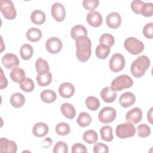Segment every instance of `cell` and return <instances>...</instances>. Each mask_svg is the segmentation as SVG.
<instances>
[{
	"label": "cell",
	"mask_w": 153,
	"mask_h": 153,
	"mask_svg": "<svg viewBox=\"0 0 153 153\" xmlns=\"http://www.w3.org/2000/svg\"><path fill=\"white\" fill-rule=\"evenodd\" d=\"M76 56L81 62L88 60L91 54V42L87 36H81L75 39Z\"/></svg>",
	"instance_id": "cell-1"
},
{
	"label": "cell",
	"mask_w": 153,
	"mask_h": 153,
	"mask_svg": "<svg viewBox=\"0 0 153 153\" xmlns=\"http://www.w3.org/2000/svg\"><path fill=\"white\" fill-rule=\"evenodd\" d=\"M150 66V60L146 56H140L134 60L130 66V72L135 78H140Z\"/></svg>",
	"instance_id": "cell-2"
},
{
	"label": "cell",
	"mask_w": 153,
	"mask_h": 153,
	"mask_svg": "<svg viewBox=\"0 0 153 153\" xmlns=\"http://www.w3.org/2000/svg\"><path fill=\"white\" fill-rule=\"evenodd\" d=\"M133 84V79L127 75H119L112 81L111 87L115 91H121L130 88Z\"/></svg>",
	"instance_id": "cell-3"
},
{
	"label": "cell",
	"mask_w": 153,
	"mask_h": 153,
	"mask_svg": "<svg viewBox=\"0 0 153 153\" xmlns=\"http://www.w3.org/2000/svg\"><path fill=\"white\" fill-rule=\"evenodd\" d=\"M124 46L128 52L133 55L139 54L144 50L143 43L134 37L127 38L124 42Z\"/></svg>",
	"instance_id": "cell-4"
},
{
	"label": "cell",
	"mask_w": 153,
	"mask_h": 153,
	"mask_svg": "<svg viewBox=\"0 0 153 153\" xmlns=\"http://www.w3.org/2000/svg\"><path fill=\"white\" fill-rule=\"evenodd\" d=\"M136 128L131 123L127 122L118 124L116 127L115 133L118 137L126 139L133 137L136 133Z\"/></svg>",
	"instance_id": "cell-5"
},
{
	"label": "cell",
	"mask_w": 153,
	"mask_h": 153,
	"mask_svg": "<svg viewBox=\"0 0 153 153\" xmlns=\"http://www.w3.org/2000/svg\"><path fill=\"white\" fill-rule=\"evenodd\" d=\"M0 11L7 20H13L17 16V12L13 1L5 0L0 1Z\"/></svg>",
	"instance_id": "cell-6"
},
{
	"label": "cell",
	"mask_w": 153,
	"mask_h": 153,
	"mask_svg": "<svg viewBox=\"0 0 153 153\" xmlns=\"http://www.w3.org/2000/svg\"><path fill=\"white\" fill-rule=\"evenodd\" d=\"M126 65L124 56L120 53L114 54L109 62V66L113 72H118L122 71Z\"/></svg>",
	"instance_id": "cell-7"
},
{
	"label": "cell",
	"mask_w": 153,
	"mask_h": 153,
	"mask_svg": "<svg viewBox=\"0 0 153 153\" xmlns=\"http://www.w3.org/2000/svg\"><path fill=\"white\" fill-rule=\"evenodd\" d=\"M117 117L116 110L110 106L103 108L99 112V120L103 124H109L112 123Z\"/></svg>",
	"instance_id": "cell-8"
},
{
	"label": "cell",
	"mask_w": 153,
	"mask_h": 153,
	"mask_svg": "<svg viewBox=\"0 0 153 153\" xmlns=\"http://www.w3.org/2000/svg\"><path fill=\"white\" fill-rule=\"evenodd\" d=\"M62 47L63 44L61 40L57 37H51L45 42L46 50L50 54L58 53L61 51Z\"/></svg>",
	"instance_id": "cell-9"
},
{
	"label": "cell",
	"mask_w": 153,
	"mask_h": 153,
	"mask_svg": "<svg viewBox=\"0 0 153 153\" xmlns=\"http://www.w3.org/2000/svg\"><path fill=\"white\" fill-rule=\"evenodd\" d=\"M51 14L56 21L62 22L66 16L65 8L61 3L56 2L51 6Z\"/></svg>",
	"instance_id": "cell-10"
},
{
	"label": "cell",
	"mask_w": 153,
	"mask_h": 153,
	"mask_svg": "<svg viewBox=\"0 0 153 153\" xmlns=\"http://www.w3.org/2000/svg\"><path fill=\"white\" fill-rule=\"evenodd\" d=\"M1 62L5 68L8 69L17 68L20 63L18 57L13 53H7L4 55L2 57Z\"/></svg>",
	"instance_id": "cell-11"
},
{
	"label": "cell",
	"mask_w": 153,
	"mask_h": 153,
	"mask_svg": "<svg viewBox=\"0 0 153 153\" xmlns=\"http://www.w3.org/2000/svg\"><path fill=\"white\" fill-rule=\"evenodd\" d=\"M142 111L138 108L136 107L128 111L126 115V120L127 122L136 124L139 123L142 118Z\"/></svg>",
	"instance_id": "cell-12"
},
{
	"label": "cell",
	"mask_w": 153,
	"mask_h": 153,
	"mask_svg": "<svg viewBox=\"0 0 153 153\" xmlns=\"http://www.w3.org/2000/svg\"><path fill=\"white\" fill-rule=\"evenodd\" d=\"M17 149V146L14 141L4 137L0 139V152L16 153Z\"/></svg>",
	"instance_id": "cell-13"
},
{
	"label": "cell",
	"mask_w": 153,
	"mask_h": 153,
	"mask_svg": "<svg viewBox=\"0 0 153 153\" xmlns=\"http://www.w3.org/2000/svg\"><path fill=\"white\" fill-rule=\"evenodd\" d=\"M59 94L63 98H70L75 93V87L72 84L65 82L61 84L58 89Z\"/></svg>",
	"instance_id": "cell-14"
},
{
	"label": "cell",
	"mask_w": 153,
	"mask_h": 153,
	"mask_svg": "<svg viewBox=\"0 0 153 153\" xmlns=\"http://www.w3.org/2000/svg\"><path fill=\"white\" fill-rule=\"evenodd\" d=\"M106 23L109 27L111 29H117L121 23V16L117 12H112L106 16Z\"/></svg>",
	"instance_id": "cell-15"
},
{
	"label": "cell",
	"mask_w": 153,
	"mask_h": 153,
	"mask_svg": "<svg viewBox=\"0 0 153 153\" xmlns=\"http://www.w3.org/2000/svg\"><path fill=\"white\" fill-rule=\"evenodd\" d=\"M87 22L91 26L99 27L103 22L102 16L98 11H90L87 15Z\"/></svg>",
	"instance_id": "cell-16"
},
{
	"label": "cell",
	"mask_w": 153,
	"mask_h": 153,
	"mask_svg": "<svg viewBox=\"0 0 153 153\" xmlns=\"http://www.w3.org/2000/svg\"><path fill=\"white\" fill-rule=\"evenodd\" d=\"M136 97L131 92H125L123 93L119 99V103L123 108H128L134 104Z\"/></svg>",
	"instance_id": "cell-17"
},
{
	"label": "cell",
	"mask_w": 153,
	"mask_h": 153,
	"mask_svg": "<svg viewBox=\"0 0 153 153\" xmlns=\"http://www.w3.org/2000/svg\"><path fill=\"white\" fill-rule=\"evenodd\" d=\"M117 96V91L109 87L103 88L100 91V97L106 103H112L114 102Z\"/></svg>",
	"instance_id": "cell-18"
},
{
	"label": "cell",
	"mask_w": 153,
	"mask_h": 153,
	"mask_svg": "<svg viewBox=\"0 0 153 153\" xmlns=\"http://www.w3.org/2000/svg\"><path fill=\"white\" fill-rule=\"evenodd\" d=\"M48 125L43 122L36 123L32 128V133L36 137H41L45 136L48 132Z\"/></svg>",
	"instance_id": "cell-19"
},
{
	"label": "cell",
	"mask_w": 153,
	"mask_h": 153,
	"mask_svg": "<svg viewBox=\"0 0 153 153\" xmlns=\"http://www.w3.org/2000/svg\"><path fill=\"white\" fill-rule=\"evenodd\" d=\"M60 110L65 117L68 119H73L76 115L74 106L69 103H64L60 106Z\"/></svg>",
	"instance_id": "cell-20"
},
{
	"label": "cell",
	"mask_w": 153,
	"mask_h": 153,
	"mask_svg": "<svg viewBox=\"0 0 153 153\" xmlns=\"http://www.w3.org/2000/svg\"><path fill=\"white\" fill-rule=\"evenodd\" d=\"M11 79L15 82L20 83L26 79V74L24 70L20 68H16L10 73Z\"/></svg>",
	"instance_id": "cell-21"
},
{
	"label": "cell",
	"mask_w": 153,
	"mask_h": 153,
	"mask_svg": "<svg viewBox=\"0 0 153 153\" xmlns=\"http://www.w3.org/2000/svg\"><path fill=\"white\" fill-rule=\"evenodd\" d=\"M26 36L29 41L32 42H36L41 39L42 37V32L38 28L31 27L27 30Z\"/></svg>",
	"instance_id": "cell-22"
},
{
	"label": "cell",
	"mask_w": 153,
	"mask_h": 153,
	"mask_svg": "<svg viewBox=\"0 0 153 153\" xmlns=\"http://www.w3.org/2000/svg\"><path fill=\"white\" fill-rule=\"evenodd\" d=\"M30 20L33 24L42 25L45 21V14L41 10H34L30 14Z\"/></svg>",
	"instance_id": "cell-23"
},
{
	"label": "cell",
	"mask_w": 153,
	"mask_h": 153,
	"mask_svg": "<svg viewBox=\"0 0 153 153\" xmlns=\"http://www.w3.org/2000/svg\"><path fill=\"white\" fill-rule=\"evenodd\" d=\"M25 102V97L20 93H15L13 94L10 97V103L16 108H21L23 106Z\"/></svg>",
	"instance_id": "cell-24"
},
{
	"label": "cell",
	"mask_w": 153,
	"mask_h": 153,
	"mask_svg": "<svg viewBox=\"0 0 153 153\" xmlns=\"http://www.w3.org/2000/svg\"><path fill=\"white\" fill-rule=\"evenodd\" d=\"M87 30L81 25H75L71 30V36L72 39H76V38L81 36H87Z\"/></svg>",
	"instance_id": "cell-25"
},
{
	"label": "cell",
	"mask_w": 153,
	"mask_h": 153,
	"mask_svg": "<svg viewBox=\"0 0 153 153\" xmlns=\"http://www.w3.org/2000/svg\"><path fill=\"white\" fill-rule=\"evenodd\" d=\"M35 69L38 74L41 75L49 72L50 67L45 60L38 58L35 62Z\"/></svg>",
	"instance_id": "cell-26"
},
{
	"label": "cell",
	"mask_w": 153,
	"mask_h": 153,
	"mask_svg": "<svg viewBox=\"0 0 153 153\" xmlns=\"http://www.w3.org/2000/svg\"><path fill=\"white\" fill-rule=\"evenodd\" d=\"M111 49L108 46L99 44L96 48V56L99 59H105L109 55Z\"/></svg>",
	"instance_id": "cell-27"
},
{
	"label": "cell",
	"mask_w": 153,
	"mask_h": 153,
	"mask_svg": "<svg viewBox=\"0 0 153 153\" xmlns=\"http://www.w3.org/2000/svg\"><path fill=\"white\" fill-rule=\"evenodd\" d=\"M40 97L44 102L47 103H51L56 100L57 96L54 91L47 89L42 91L40 93Z\"/></svg>",
	"instance_id": "cell-28"
},
{
	"label": "cell",
	"mask_w": 153,
	"mask_h": 153,
	"mask_svg": "<svg viewBox=\"0 0 153 153\" xmlns=\"http://www.w3.org/2000/svg\"><path fill=\"white\" fill-rule=\"evenodd\" d=\"M36 79L39 86L46 87L52 81V74L50 72L41 75L38 74Z\"/></svg>",
	"instance_id": "cell-29"
},
{
	"label": "cell",
	"mask_w": 153,
	"mask_h": 153,
	"mask_svg": "<svg viewBox=\"0 0 153 153\" xmlns=\"http://www.w3.org/2000/svg\"><path fill=\"white\" fill-rule=\"evenodd\" d=\"M101 139L106 142H111L113 140L112 128L109 126H104L100 129Z\"/></svg>",
	"instance_id": "cell-30"
},
{
	"label": "cell",
	"mask_w": 153,
	"mask_h": 153,
	"mask_svg": "<svg viewBox=\"0 0 153 153\" xmlns=\"http://www.w3.org/2000/svg\"><path fill=\"white\" fill-rule=\"evenodd\" d=\"M33 49L32 45L28 44L23 45L20 50V54L22 59L25 60H29L33 55Z\"/></svg>",
	"instance_id": "cell-31"
},
{
	"label": "cell",
	"mask_w": 153,
	"mask_h": 153,
	"mask_svg": "<svg viewBox=\"0 0 153 153\" xmlns=\"http://www.w3.org/2000/svg\"><path fill=\"white\" fill-rule=\"evenodd\" d=\"M91 120V117L89 114L82 112L79 114L76 120V122L79 126L85 127L90 124Z\"/></svg>",
	"instance_id": "cell-32"
},
{
	"label": "cell",
	"mask_w": 153,
	"mask_h": 153,
	"mask_svg": "<svg viewBox=\"0 0 153 153\" xmlns=\"http://www.w3.org/2000/svg\"><path fill=\"white\" fill-rule=\"evenodd\" d=\"M82 139L86 143L88 144H93L96 143L98 140L97 133L93 130H88L83 134Z\"/></svg>",
	"instance_id": "cell-33"
},
{
	"label": "cell",
	"mask_w": 153,
	"mask_h": 153,
	"mask_svg": "<svg viewBox=\"0 0 153 153\" xmlns=\"http://www.w3.org/2000/svg\"><path fill=\"white\" fill-rule=\"evenodd\" d=\"M85 103L87 108L92 111H96L100 106L99 99L94 96H88L85 100Z\"/></svg>",
	"instance_id": "cell-34"
},
{
	"label": "cell",
	"mask_w": 153,
	"mask_h": 153,
	"mask_svg": "<svg viewBox=\"0 0 153 153\" xmlns=\"http://www.w3.org/2000/svg\"><path fill=\"white\" fill-rule=\"evenodd\" d=\"M20 88L25 92H31L35 88V84L33 80L30 78H26L20 83Z\"/></svg>",
	"instance_id": "cell-35"
},
{
	"label": "cell",
	"mask_w": 153,
	"mask_h": 153,
	"mask_svg": "<svg viewBox=\"0 0 153 153\" xmlns=\"http://www.w3.org/2000/svg\"><path fill=\"white\" fill-rule=\"evenodd\" d=\"M56 132L60 136H65L70 132V126L66 123H60L56 125L55 128Z\"/></svg>",
	"instance_id": "cell-36"
},
{
	"label": "cell",
	"mask_w": 153,
	"mask_h": 153,
	"mask_svg": "<svg viewBox=\"0 0 153 153\" xmlns=\"http://www.w3.org/2000/svg\"><path fill=\"white\" fill-rule=\"evenodd\" d=\"M100 44H105L109 47H112L115 43V38L110 33H103L99 38Z\"/></svg>",
	"instance_id": "cell-37"
},
{
	"label": "cell",
	"mask_w": 153,
	"mask_h": 153,
	"mask_svg": "<svg viewBox=\"0 0 153 153\" xmlns=\"http://www.w3.org/2000/svg\"><path fill=\"white\" fill-rule=\"evenodd\" d=\"M137 134L140 137H146L151 134V128L146 124H140L137 128Z\"/></svg>",
	"instance_id": "cell-38"
},
{
	"label": "cell",
	"mask_w": 153,
	"mask_h": 153,
	"mask_svg": "<svg viewBox=\"0 0 153 153\" xmlns=\"http://www.w3.org/2000/svg\"><path fill=\"white\" fill-rule=\"evenodd\" d=\"M140 14L145 17H151L153 14V4L151 2L143 4L140 10Z\"/></svg>",
	"instance_id": "cell-39"
},
{
	"label": "cell",
	"mask_w": 153,
	"mask_h": 153,
	"mask_svg": "<svg viewBox=\"0 0 153 153\" xmlns=\"http://www.w3.org/2000/svg\"><path fill=\"white\" fill-rule=\"evenodd\" d=\"M53 151L54 153H67L68 146L65 142L59 141L55 144Z\"/></svg>",
	"instance_id": "cell-40"
},
{
	"label": "cell",
	"mask_w": 153,
	"mask_h": 153,
	"mask_svg": "<svg viewBox=\"0 0 153 153\" xmlns=\"http://www.w3.org/2000/svg\"><path fill=\"white\" fill-rule=\"evenodd\" d=\"M82 4L85 9L92 11L98 7L99 1L98 0H84Z\"/></svg>",
	"instance_id": "cell-41"
},
{
	"label": "cell",
	"mask_w": 153,
	"mask_h": 153,
	"mask_svg": "<svg viewBox=\"0 0 153 153\" xmlns=\"http://www.w3.org/2000/svg\"><path fill=\"white\" fill-rule=\"evenodd\" d=\"M93 152L94 153H108V146L101 142L96 143L93 146Z\"/></svg>",
	"instance_id": "cell-42"
},
{
	"label": "cell",
	"mask_w": 153,
	"mask_h": 153,
	"mask_svg": "<svg viewBox=\"0 0 153 153\" xmlns=\"http://www.w3.org/2000/svg\"><path fill=\"white\" fill-rule=\"evenodd\" d=\"M143 34L146 38L148 39H152L153 38V23H147L143 27Z\"/></svg>",
	"instance_id": "cell-43"
},
{
	"label": "cell",
	"mask_w": 153,
	"mask_h": 153,
	"mask_svg": "<svg viewBox=\"0 0 153 153\" xmlns=\"http://www.w3.org/2000/svg\"><path fill=\"white\" fill-rule=\"evenodd\" d=\"M144 2L140 0H134L131 2V8L136 14H140V10Z\"/></svg>",
	"instance_id": "cell-44"
},
{
	"label": "cell",
	"mask_w": 153,
	"mask_h": 153,
	"mask_svg": "<svg viewBox=\"0 0 153 153\" xmlns=\"http://www.w3.org/2000/svg\"><path fill=\"white\" fill-rule=\"evenodd\" d=\"M71 152L72 153H77V152H87V149L85 145L80 143H76L74 144L72 147Z\"/></svg>",
	"instance_id": "cell-45"
},
{
	"label": "cell",
	"mask_w": 153,
	"mask_h": 153,
	"mask_svg": "<svg viewBox=\"0 0 153 153\" xmlns=\"http://www.w3.org/2000/svg\"><path fill=\"white\" fill-rule=\"evenodd\" d=\"M8 85V81L7 78H5V76L4 75V72L2 69H1V85L0 88L3 89L4 88H6Z\"/></svg>",
	"instance_id": "cell-46"
},
{
	"label": "cell",
	"mask_w": 153,
	"mask_h": 153,
	"mask_svg": "<svg viewBox=\"0 0 153 153\" xmlns=\"http://www.w3.org/2000/svg\"><path fill=\"white\" fill-rule=\"evenodd\" d=\"M152 109H153V108H151L149 109V112H148V114H147L148 120L149 121L151 124H152Z\"/></svg>",
	"instance_id": "cell-47"
}]
</instances>
